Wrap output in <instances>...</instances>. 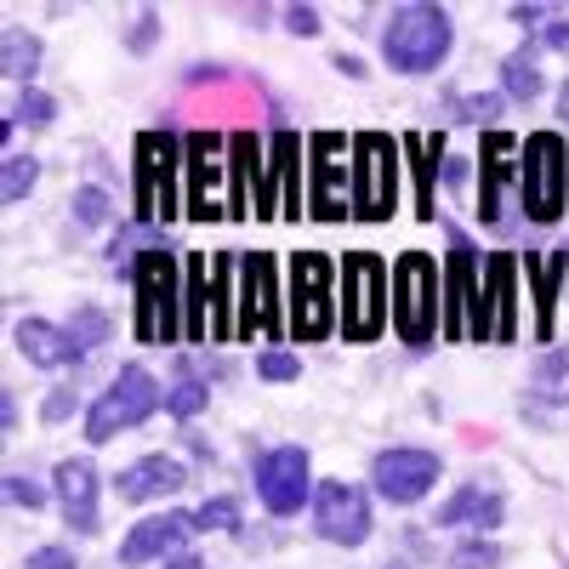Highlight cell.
Segmentation results:
<instances>
[{
  "mask_svg": "<svg viewBox=\"0 0 569 569\" xmlns=\"http://www.w3.org/2000/svg\"><path fill=\"white\" fill-rule=\"evenodd\" d=\"M188 485V472H182V461L177 456H142V461H131L120 479H114V490H120V501H154V496H177Z\"/></svg>",
  "mask_w": 569,
  "mask_h": 569,
  "instance_id": "25",
  "label": "cell"
},
{
  "mask_svg": "<svg viewBox=\"0 0 569 569\" xmlns=\"http://www.w3.org/2000/svg\"><path fill=\"white\" fill-rule=\"evenodd\" d=\"M23 569H80V563H74V552H69V547H58V541H52V547H34Z\"/></svg>",
  "mask_w": 569,
  "mask_h": 569,
  "instance_id": "42",
  "label": "cell"
},
{
  "mask_svg": "<svg viewBox=\"0 0 569 569\" xmlns=\"http://www.w3.org/2000/svg\"><path fill=\"white\" fill-rule=\"evenodd\" d=\"M496 563H501V547L485 541V536H472V541H461L450 552V569H496Z\"/></svg>",
  "mask_w": 569,
  "mask_h": 569,
  "instance_id": "38",
  "label": "cell"
},
{
  "mask_svg": "<svg viewBox=\"0 0 569 569\" xmlns=\"http://www.w3.org/2000/svg\"><path fill=\"white\" fill-rule=\"evenodd\" d=\"M370 485L376 496H388L393 507H416L427 490L439 485V456L433 450H416V445H393L370 461Z\"/></svg>",
  "mask_w": 569,
  "mask_h": 569,
  "instance_id": "16",
  "label": "cell"
},
{
  "mask_svg": "<svg viewBox=\"0 0 569 569\" xmlns=\"http://www.w3.org/2000/svg\"><path fill=\"white\" fill-rule=\"evenodd\" d=\"M268 171H273V194H279V222H302L308 217V137L279 126L268 142Z\"/></svg>",
  "mask_w": 569,
  "mask_h": 569,
  "instance_id": "19",
  "label": "cell"
},
{
  "mask_svg": "<svg viewBox=\"0 0 569 569\" xmlns=\"http://www.w3.org/2000/svg\"><path fill=\"white\" fill-rule=\"evenodd\" d=\"M450 46H456L450 12L433 7V0H410L382 29V63L399 74H433L450 58Z\"/></svg>",
  "mask_w": 569,
  "mask_h": 569,
  "instance_id": "2",
  "label": "cell"
},
{
  "mask_svg": "<svg viewBox=\"0 0 569 569\" xmlns=\"http://www.w3.org/2000/svg\"><path fill=\"white\" fill-rule=\"evenodd\" d=\"M257 376H262V382H297L302 359L284 353V348H268V353H257Z\"/></svg>",
  "mask_w": 569,
  "mask_h": 569,
  "instance_id": "39",
  "label": "cell"
},
{
  "mask_svg": "<svg viewBox=\"0 0 569 569\" xmlns=\"http://www.w3.org/2000/svg\"><path fill=\"white\" fill-rule=\"evenodd\" d=\"M188 530H200L194 525V512H160V518H142V525L120 541V563H154V558H177L188 552Z\"/></svg>",
  "mask_w": 569,
  "mask_h": 569,
  "instance_id": "22",
  "label": "cell"
},
{
  "mask_svg": "<svg viewBox=\"0 0 569 569\" xmlns=\"http://www.w3.org/2000/svg\"><path fill=\"white\" fill-rule=\"evenodd\" d=\"M501 512H507V501H501V490H490V485H461L439 512H433V525H445V530H456V525H472V536H490L496 525H501Z\"/></svg>",
  "mask_w": 569,
  "mask_h": 569,
  "instance_id": "26",
  "label": "cell"
},
{
  "mask_svg": "<svg viewBox=\"0 0 569 569\" xmlns=\"http://www.w3.org/2000/svg\"><path fill=\"white\" fill-rule=\"evenodd\" d=\"M160 405H166V393H160L154 376L142 370V365H126L114 382L103 388V399H91V410H86V439H91V445H109L114 433H126V427L149 421Z\"/></svg>",
  "mask_w": 569,
  "mask_h": 569,
  "instance_id": "12",
  "label": "cell"
},
{
  "mask_svg": "<svg viewBox=\"0 0 569 569\" xmlns=\"http://www.w3.org/2000/svg\"><path fill=\"white\" fill-rule=\"evenodd\" d=\"M182 211L194 222H228V137L211 126L182 137Z\"/></svg>",
  "mask_w": 569,
  "mask_h": 569,
  "instance_id": "8",
  "label": "cell"
},
{
  "mask_svg": "<svg viewBox=\"0 0 569 569\" xmlns=\"http://www.w3.org/2000/svg\"><path fill=\"white\" fill-rule=\"evenodd\" d=\"M131 297H137V342L182 337V262L166 246H149L131 262Z\"/></svg>",
  "mask_w": 569,
  "mask_h": 569,
  "instance_id": "3",
  "label": "cell"
},
{
  "mask_svg": "<svg viewBox=\"0 0 569 569\" xmlns=\"http://www.w3.org/2000/svg\"><path fill=\"white\" fill-rule=\"evenodd\" d=\"M563 376H569V359L563 353H541L536 359V382H563Z\"/></svg>",
  "mask_w": 569,
  "mask_h": 569,
  "instance_id": "45",
  "label": "cell"
},
{
  "mask_svg": "<svg viewBox=\"0 0 569 569\" xmlns=\"http://www.w3.org/2000/svg\"><path fill=\"white\" fill-rule=\"evenodd\" d=\"M69 337L80 342V353L103 348V342H109V319H103V308H74V313H69Z\"/></svg>",
  "mask_w": 569,
  "mask_h": 569,
  "instance_id": "34",
  "label": "cell"
},
{
  "mask_svg": "<svg viewBox=\"0 0 569 569\" xmlns=\"http://www.w3.org/2000/svg\"><path fill=\"white\" fill-rule=\"evenodd\" d=\"M131 171H137V194H131V222L137 228L182 217V194H177V182H182V137L171 126L137 131Z\"/></svg>",
  "mask_w": 569,
  "mask_h": 569,
  "instance_id": "1",
  "label": "cell"
},
{
  "mask_svg": "<svg viewBox=\"0 0 569 569\" xmlns=\"http://www.w3.org/2000/svg\"><path fill=\"white\" fill-rule=\"evenodd\" d=\"M18 114H23L29 126H52V120H58V98H46V91H23ZM18 114H12V120H18Z\"/></svg>",
  "mask_w": 569,
  "mask_h": 569,
  "instance_id": "40",
  "label": "cell"
},
{
  "mask_svg": "<svg viewBox=\"0 0 569 569\" xmlns=\"http://www.w3.org/2000/svg\"><path fill=\"white\" fill-rule=\"evenodd\" d=\"M313 530L337 547H359L370 536V501L348 479H325L313 485Z\"/></svg>",
  "mask_w": 569,
  "mask_h": 569,
  "instance_id": "18",
  "label": "cell"
},
{
  "mask_svg": "<svg viewBox=\"0 0 569 569\" xmlns=\"http://www.w3.org/2000/svg\"><path fill=\"white\" fill-rule=\"evenodd\" d=\"M291 325L279 313V268L268 251H251L240 262V308H233V337H279Z\"/></svg>",
  "mask_w": 569,
  "mask_h": 569,
  "instance_id": "14",
  "label": "cell"
},
{
  "mask_svg": "<svg viewBox=\"0 0 569 569\" xmlns=\"http://www.w3.org/2000/svg\"><path fill=\"white\" fill-rule=\"evenodd\" d=\"M279 222V194H273V171L262 154L257 126L228 131V222Z\"/></svg>",
  "mask_w": 569,
  "mask_h": 569,
  "instance_id": "9",
  "label": "cell"
},
{
  "mask_svg": "<svg viewBox=\"0 0 569 569\" xmlns=\"http://www.w3.org/2000/svg\"><path fill=\"white\" fill-rule=\"evenodd\" d=\"M12 342H18V353H29V365H40V370H58V365H80V359H86L80 342L69 337V325H52V319H18Z\"/></svg>",
  "mask_w": 569,
  "mask_h": 569,
  "instance_id": "24",
  "label": "cell"
},
{
  "mask_svg": "<svg viewBox=\"0 0 569 569\" xmlns=\"http://www.w3.org/2000/svg\"><path fill=\"white\" fill-rule=\"evenodd\" d=\"M7 501L23 507V512H34V507L46 501V490H40L34 479H23V472H7Z\"/></svg>",
  "mask_w": 569,
  "mask_h": 569,
  "instance_id": "41",
  "label": "cell"
},
{
  "mask_svg": "<svg viewBox=\"0 0 569 569\" xmlns=\"http://www.w3.org/2000/svg\"><path fill=\"white\" fill-rule=\"evenodd\" d=\"M194 525H200V530H228V536H240V530H246V525H240V501H233V496L206 501V507L194 512Z\"/></svg>",
  "mask_w": 569,
  "mask_h": 569,
  "instance_id": "37",
  "label": "cell"
},
{
  "mask_svg": "<svg viewBox=\"0 0 569 569\" xmlns=\"http://www.w3.org/2000/svg\"><path fill=\"white\" fill-rule=\"evenodd\" d=\"M308 217L313 222L353 217V137L342 131L308 137Z\"/></svg>",
  "mask_w": 569,
  "mask_h": 569,
  "instance_id": "10",
  "label": "cell"
},
{
  "mask_svg": "<svg viewBox=\"0 0 569 569\" xmlns=\"http://www.w3.org/2000/svg\"><path fill=\"white\" fill-rule=\"evenodd\" d=\"M257 496L273 518H291L302 501H313L308 485V450L302 445H273L257 456Z\"/></svg>",
  "mask_w": 569,
  "mask_h": 569,
  "instance_id": "15",
  "label": "cell"
},
{
  "mask_svg": "<svg viewBox=\"0 0 569 569\" xmlns=\"http://www.w3.org/2000/svg\"><path fill=\"white\" fill-rule=\"evenodd\" d=\"M337 69H342L348 80H365V63H359L353 52H337Z\"/></svg>",
  "mask_w": 569,
  "mask_h": 569,
  "instance_id": "51",
  "label": "cell"
},
{
  "mask_svg": "<svg viewBox=\"0 0 569 569\" xmlns=\"http://www.w3.org/2000/svg\"><path fill=\"white\" fill-rule=\"evenodd\" d=\"M182 337L211 342V257L206 251L182 262Z\"/></svg>",
  "mask_w": 569,
  "mask_h": 569,
  "instance_id": "27",
  "label": "cell"
},
{
  "mask_svg": "<svg viewBox=\"0 0 569 569\" xmlns=\"http://www.w3.org/2000/svg\"><path fill=\"white\" fill-rule=\"evenodd\" d=\"M69 410H74V393H69V388H52V393H46V405H40L46 421H63Z\"/></svg>",
  "mask_w": 569,
  "mask_h": 569,
  "instance_id": "46",
  "label": "cell"
},
{
  "mask_svg": "<svg viewBox=\"0 0 569 569\" xmlns=\"http://www.w3.org/2000/svg\"><path fill=\"white\" fill-rule=\"evenodd\" d=\"M450 114H456L461 126H490V131H496V120H501V98H496V91H467V98L450 103Z\"/></svg>",
  "mask_w": 569,
  "mask_h": 569,
  "instance_id": "32",
  "label": "cell"
},
{
  "mask_svg": "<svg viewBox=\"0 0 569 569\" xmlns=\"http://www.w3.org/2000/svg\"><path fill=\"white\" fill-rule=\"evenodd\" d=\"M467 342H518V257L490 251L485 257V284H479V308L467 319Z\"/></svg>",
  "mask_w": 569,
  "mask_h": 569,
  "instance_id": "13",
  "label": "cell"
},
{
  "mask_svg": "<svg viewBox=\"0 0 569 569\" xmlns=\"http://www.w3.org/2000/svg\"><path fill=\"white\" fill-rule=\"evenodd\" d=\"M518 206L530 222H558L569 206V142L558 131H530L518 154Z\"/></svg>",
  "mask_w": 569,
  "mask_h": 569,
  "instance_id": "7",
  "label": "cell"
},
{
  "mask_svg": "<svg viewBox=\"0 0 569 569\" xmlns=\"http://www.w3.org/2000/svg\"><path fill=\"white\" fill-rule=\"evenodd\" d=\"M166 569H206V558L188 547V552H177V558H166Z\"/></svg>",
  "mask_w": 569,
  "mask_h": 569,
  "instance_id": "50",
  "label": "cell"
},
{
  "mask_svg": "<svg viewBox=\"0 0 569 569\" xmlns=\"http://www.w3.org/2000/svg\"><path fill=\"white\" fill-rule=\"evenodd\" d=\"M558 114H563V120H569V80H563V86H558Z\"/></svg>",
  "mask_w": 569,
  "mask_h": 569,
  "instance_id": "53",
  "label": "cell"
},
{
  "mask_svg": "<svg viewBox=\"0 0 569 569\" xmlns=\"http://www.w3.org/2000/svg\"><path fill=\"white\" fill-rule=\"evenodd\" d=\"M337 279H342V308H337L342 337L348 342H376L388 330V297H393L388 262L376 257V251H348L342 268H337Z\"/></svg>",
  "mask_w": 569,
  "mask_h": 569,
  "instance_id": "5",
  "label": "cell"
},
{
  "mask_svg": "<svg viewBox=\"0 0 569 569\" xmlns=\"http://www.w3.org/2000/svg\"><path fill=\"white\" fill-rule=\"evenodd\" d=\"M388 569H410V563H388Z\"/></svg>",
  "mask_w": 569,
  "mask_h": 569,
  "instance_id": "54",
  "label": "cell"
},
{
  "mask_svg": "<svg viewBox=\"0 0 569 569\" xmlns=\"http://www.w3.org/2000/svg\"><path fill=\"white\" fill-rule=\"evenodd\" d=\"M34 69H40V40L29 29H7V34H0V74L29 91Z\"/></svg>",
  "mask_w": 569,
  "mask_h": 569,
  "instance_id": "29",
  "label": "cell"
},
{
  "mask_svg": "<svg viewBox=\"0 0 569 569\" xmlns=\"http://www.w3.org/2000/svg\"><path fill=\"white\" fill-rule=\"evenodd\" d=\"M399 177H405L399 137L359 131L353 137V222H388L399 211Z\"/></svg>",
  "mask_w": 569,
  "mask_h": 569,
  "instance_id": "6",
  "label": "cell"
},
{
  "mask_svg": "<svg viewBox=\"0 0 569 569\" xmlns=\"http://www.w3.org/2000/svg\"><path fill=\"white\" fill-rule=\"evenodd\" d=\"M284 29H291V34H319V7H302V0H297V7H284Z\"/></svg>",
  "mask_w": 569,
  "mask_h": 569,
  "instance_id": "44",
  "label": "cell"
},
{
  "mask_svg": "<svg viewBox=\"0 0 569 569\" xmlns=\"http://www.w3.org/2000/svg\"><path fill=\"white\" fill-rule=\"evenodd\" d=\"M445 188H450V194L467 188V160H445Z\"/></svg>",
  "mask_w": 569,
  "mask_h": 569,
  "instance_id": "49",
  "label": "cell"
},
{
  "mask_svg": "<svg viewBox=\"0 0 569 569\" xmlns=\"http://www.w3.org/2000/svg\"><path fill=\"white\" fill-rule=\"evenodd\" d=\"M512 23H525V29H536V23H541V7H512Z\"/></svg>",
  "mask_w": 569,
  "mask_h": 569,
  "instance_id": "52",
  "label": "cell"
},
{
  "mask_svg": "<svg viewBox=\"0 0 569 569\" xmlns=\"http://www.w3.org/2000/svg\"><path fill=\"white\" fill-rule=\"evenodd\" d=\"M501 80H507V98L512 103H536L541 98V74H536V58L530 52H512L501 63Z\"/></svg>",
  "mask_w": 569,
  "mask_h": 569,
  "instance_id": "31",
  "label": "cell"
},
{
  "mask_svg": "<svg viewBox=\"0 0 569 569\" xmlns=\"http://www.w3.org/2000/svg\"><path fill=\"white\" fill-rule=\"evenodd\" d=\"M154 34H160V12H137V23H131L126 46H131V52H149V46H154Z\"/></svg>",
  "mask_w": 569,
  "mask_h": 569,
  "instance_id": "43",
  "label": "cell"
},
{
  "mask_svg": "<svg viewBox=\"0 0 569 569\" xmlns=\"http://www.w3.org/2000/svg\"><path fill=\"white\" fill-rule=\"evenodd\" d=\"M69 211H74L80 228H103V222L114 217V200L103 194L98 182H86V188H74V206H69Z\"/></svg>",
  "mask_w": 569,
  "mask_h": 569,
  "instance_id": "33",
  "label": "cell"
},
{
  "mask_svg": "<svg viewBox=\"0 0 569 569\" xmlns=\"http://www.w3.org/2000/svg\"><path fill=\"white\" fill-rule=\"evenodd\" d=\"M34 177H40V166L29 160V154H7V177H0V200L7 206H18L29 188H34Z\"/></svg>",
  "mask_w": 569,
  "mask_h": 569,
  "instance_id": "36",
  "label": "cell"
},
{
  "mask_svg": "<svg viewBox=\"0 0 569 569\" xmlns=\"http://www.w3.org/2000/svg\"><path fill=\"white\" fill-rule=\"evenodd\" d=\"M518 154H525V142L512 131H485V149H479V222L496 228L501 222V206L507 194L518 188Z\"/></svg>",
  "mask_w": 569,
  "mask_h": 569,
  "instance_id": "20",
  "label": "cell"
},
{
  "mask_svg": "<svg viewBox=\"0 0 569 569\" xmlns=\"http://www.w3.org/2000/svg\"><path fill=\"white\" fill-rule=\"evenodd\" d=\"M0 427L18 433V399H12V388H0Z\"/></svg>",
  "mask_w": 569,
  "mask_h": 569,
  "instance_id": "48",
  "label": "cell"
},
{
  "mask_svg": "<svg viewBox=\"0 0 569 569\" xmlns=\"http://www.w3.org/2000/svg\"><path fill=\"white\" fill-rule=\"evenodd\" d=\"M52 485H58V507H63V518H69V530L74 536H98V525H103V512H98V467H91L86 456H63L58 461V472H52Z\"/></svg>",
  "mask_w": 569,
  "mask_h": 569,
  "instance_id": "21",
  "label": "cell"
},
{
  "mask_svg": "<svg viewBox=\"0 0 569 569\" xmlns=\"http://www.w3.org/2000/svg\"><path fill=\"white\" fill-rule=\"evenodd\" d=\"M393 330L416 353L433 342V330H445V273L427 251H405L393 262Z\"/></svg>",
  "mask_w": 569,
  "mask_h": 569,
  "instance_id": "4",
  "label": "cell"
},
{
  "mask_svg": "<svg viewBox=\"0 0 569 569\" xmlns=\"http://www.w3.org/2000/svg\"><path fill=\"white\" fill-rule=\"evenodd\" d=\"M291 330L297 342H325L337 330V262L325 251L291 257Z\"/></svg>",
  "mask_w": 569,
  "mask_h": 569,
  "instance_id": "11",
  "label": "cell"
},
{
  "mask_svg": "<svg viewBox=\"0 0 569 569\" xmlns=\"http://www.w3.org/2000/svg\"><path fill=\"white\" fill-rule=\"evenodd\" d=\"M228 279H233V257L211 251V342L233 337V308H240V302L228 297Z\"/></svg>",
  "mask_w": 569,
  "mask_h": 569,
  "instance_id": "30",
  "label": "cell"
},
{
  "mask_svg": "<svg viewBox=\"0 0 569 569\" xmlns=\"http://www.w3.org/2000/svg\"><path fill=\"white\" fill-rule=\"evenodd\" d=\"M479 262H485L479 246H472L461 228H450V257H445V337L450 342L467 337V319L479 308V284H485Z\"/></svg>",
  "mask_w": 569,
  "mask_h": 569,
  "instance_id": "17",
  "label": "cell"
},
{
  "mask_svg": "<svg viewBox=\"0 0 569 569\" xmlns=\"http://www.w3.org/2000/svg\"><path fill=\"white\" fill-rule=\"evenodd\" d=\"M536 46H558V52H569V18H558V23H547Z\"/></svg>",
  "mask_w": 569,
  "mask_h": 569,
  "instance_id": "47",
  "label": "cell"
},
{
  "mask_svg": "<svg viewBox=\"0 0 569 569\" xmlns=\"http://www.w3.org/2000/svg\"><path fill=\"white\" fill-rule=\"evenodd\" d=\"M525 273L536 284V337L547 342L558 325V284L569 279V251H547V257H525Z\"/></svg>",
  "mask_w": 569,
  "mask_h": 569,
  "instance_id": "28",
  "label": "cell"
},
{
  "mask_svg": "<svg viewBox=\"0 0 569 569\" xmlns=\"http://www.w3.org/2000/svg\"><path fill=\"white\" fill-rule=\"evenodd\" d=\"M405 160H410V177H416V217L433 222L439 217V182H445V131H410L405 142Z\"/></svg>",
  "mask_w": 569,
  "mask_h": 569,
  "instance_id": "23",
  "label": "cell"
},
{
  "mask_svg": "<svg viewBox=\"0 0 569 569\" xmlns=\"http://www.w3.org/2000/svg\"><path fill=\"white\" fill-rule=\"evenodd\" d=\"M206 399H211V393H206V382H200V376H188V370H182V382L166 393V410H171L177 421H188V416H200V410H206Z\"/></svg>",
  "mask_w": 569,
  "mask_h": 569,
  "instance_id": "35",
  "label": "cell"
}]
</instances>
